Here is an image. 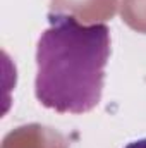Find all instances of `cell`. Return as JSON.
I'll return each instance as SVG.
<instances>
[{"mask_svg":"<svg viewBox=\"0 0 146 148\" xmlns=\"http://www.w3.org/2000/svg\"><path fill=\"white\" fill-rule=\"evenodd\" d=\"M108 57L107 24H83L72 14L50 12L36 47L38 102L59 114L93 110L102 100Z\"/></svg>","mask_w":146,"mask_h":148,"instance_id":"6da1fadb","label":"cell"},{"mask_svg":"<svg viewBox=\"0 0 146 148\" xmlns=\"http://www.w3.org/2000/svg\"><path fill=\"white\" fill-rule=\"evenodd\" d=\"M124 148H146V138H141V140H134L131 143H127Z\"/></svg>","mask_w":146,"mask_h":148,"instance_id":"7a4b0ae2","label":"cell"}]
</instances>
